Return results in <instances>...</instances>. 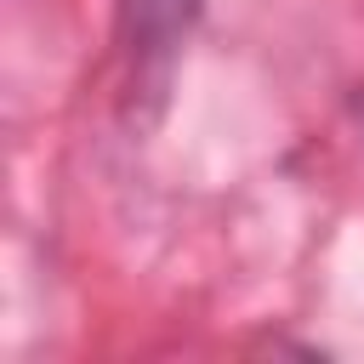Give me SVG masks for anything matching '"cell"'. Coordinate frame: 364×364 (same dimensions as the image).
<instances>
[{"instance_id": "1", "label": "cell", "mask_w": 364, "mask_h": 364, "mask_svg": "<svg viewBox=\"0 0 364 364\" xmlns=\"http://www.w3.org/2000/svg\"><path fill=\"white\" fill-rule=\"evenodd\" d=\"M205 0H119V28L136 63H159L182 46V34L199 23Z\"/></svg>"}]
</instances>
